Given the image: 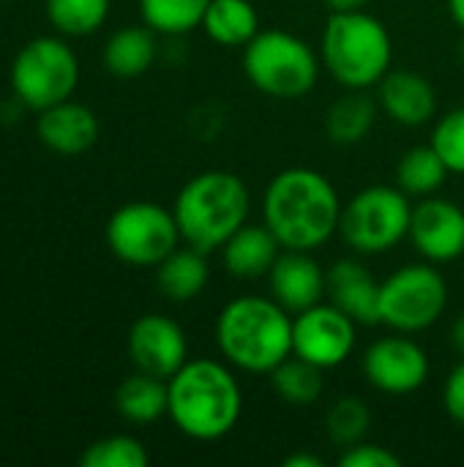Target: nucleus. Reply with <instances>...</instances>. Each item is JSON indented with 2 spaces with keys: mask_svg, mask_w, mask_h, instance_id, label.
<instances>
[{
  "mask_svg": "<svg viewBox=\"0 0 464 467\" xmlns=\"http://www.w3.org/2000/svg\"><path fill=\"white\" fill-rule=\"evenodd\" d=\"M380 101L366 90H347L325 112V134L336 145H358L369 137L377 120Z\"/></svg>",
  "mask_w": 464,
  "mask_h": 467,
  "instance_id": "obj_22",
  "label": "nucleus"
},
{
  "mask_svg": "<svg viewBox=\"0 0 464 467\" xmlns=\"http://www.w3.org/2000/svg\"><path fill=\"white\" fill-rule=\"evenodd\" d=\"M279 254H282V244L268 224H243L222 246V260L227 274L246 282L268 276Z\"/></svg>",
  "mask_w": 464,
  "mask_h": 467,
  "instance_id": "obj_19",
  "label": "nucleus"
},
{
  "mask_svg": "<svg viewBox=\"0 0 464 467\" xmlns=\"http://www.w3.org/2000/svg\"><path fill=\"white\" fill-rule=\"evenodd\" d=\"M36 131H38V140L49 150H55L60 156H77L96 145L98 118L90 107L66 99V101L52 104L38 112Z\"/></svg>",
  "mask_w": 464,
  "mask_h": 467,
  "instance_id": "obj_17",
  "label": "nucleus"
},
{
  "mask_svg": "<svg viewBox=\"0 0 464 467\" xmlns=\"http://www.w3.org/2000/svg\"><path fill=\"white\" fill-rule=\"evenodd\" d=\"M211 0H139L142 19L161 36H183L202 25Z\"/></svg>",
  "mask_w": 464,
  "mask_h": 467,
  "instance_id": "obj_27",
  "label": "nucleus"
},
{
  "mask_svg": "<svg viewBox=\"0 0 464 467\" xmlns=\"http://www.w3.org/2000/svg\"><path fill=\"white\" fill-rule=\"evenodd\" d=\"M372 410L358 397H339L325 413V435L336 449H350L369 435Z\"/></svg>",
  "mask_w": 464,
  "mask_h": 467,
  "instance_id": "obj_28",
  "label": "nucleus"
},
{
  "mask_svg": "<svg viewBox=\"0 0 464 467\" xmlns=\"http://www.w3.org/2000/svg\"><path fill=\"white\" fill-rule=\"evenodd\" d=\"M358 339V323L334 304H314L293 315V356L320 367H342Z\"/></svg>",
  "mask_w": 464,
  "mask_h": 467,
  "instance_id": "obj_11",
  "label": "nucleus"
},
{
  "mask_svg": "<svg viewBox=\"0 0 464 467\" xmlns=\"http://www.w3.org/2000/svg\"><path fill=\"white\" fill-rule=\"evenodd\" d=\"M443 405L451 421L464 427V358L449 372L446 386H443Z\"/></svg>",
  "mask_w": 464,
  "mask_h": 467,
  "instance_id": "obj_33",
  "label": "nucleus"
},
{
  "mask_svg": "<svg viewBox=\"0 0 464 467\" xmlns=\"http://www.w3.org/2000/svg\"><path fill=\"white\" fill-rule=\"evenodd\" d=\"M208 279H211L208 254L194 246H186V249L178 246L156 265V285L161 296L175 304H189L197 296H202V290L208 287Z\"/></svg>",
  "mask_w": 464,
  "mask_h": 467,
  "instance_id": "obj_20",
  "label": "nucleus"
},
{
  "mask_svg": "<svg viewBox=\"0 0 464 467\" xmlns=\"http://www.w3.org/2000/svg\"><path fill=\"white\" fill-rule=\"evenodd\" d=\"M284 467H323L325 462L317 457V454H309V451H295L290 457H284Z\"/></svg>",
  "mask_w": 464,
  "mask_h": 467,
  "instance_id": "obj_34",
  "label": "nucleus"
},
{
  "mask_svg": "<svg viewBox=\"0 0 464 467\" xmlns=\"http://www.w3.org/2000/svg\"><path fill=\"white\" fill-rule=\"evenodd\" d=\"M449 306V285L435 263H410L380 282V326L397 334L432 328Z\"/></svg>",
  "mask_w": 464,
  "mask_h": 467,
  "instance_id": "obj_9",
  "label": "nucleus"
},
{
  "mask_svg": "<svg viewBox=\"0 0 464 467\" xmlns=\"http://www.w3.org/2000/svg\"><path fill=\"white\" fill-rule=\"evenodd\" d=\"M323 372L325 369L298 356H290L271 372V383H273L276 397L287 402L290 408H309L323 397V389H325Z\"/></svg>",
  "mask_w": 464,
  "mask_h": 467,
  "instance_id": "obj_26",
  "label": "nucleus"
},
{
  "mask_svg": "<svg viewBox=\"0 0 464 467\" xmlns=\"http://www.w3.org/2000/svg\"><path fill=\"white\" fill-rule=\"evenodd\" d=\"M180 241L175 213L156 202H129L107 222V246L126 265L156 268Z\"/></svg>",
  "mask_w": 464,
  "mask_h": 467,
  "instance_id": "obj_10",
  "label": "nucleus"
},
{
  "mask_svg": "<svg viewBox=\"0 0 464 467\" xmlns=\"http://www.w3.org/2000/svg\"><path fill=\"white\" fill-rule=\"evenodd\" d=\"M328 296L358 326H380V282H375L364 263L353 257L334 263L328 271Z\"/></svg>",
  "mask_w": 464,
  "mask_h": 467,
  "instance_id": "obj_18",
  "label": "nucleus"
},
{
  "mask_svg": "<svg viewBox=\"0 0 464 467\" xmlns=\"http://www.w3.org/2000/svg\"><path fill=\"white\" fill-rule=\"evenodd\" d=\"M320 52L304 38L268 27L243 47V71L249 82L271 99H301L320 79Z\"/></svg>",
  "mask_w": 464,
  "mask_h": 467,
  "instance_id": "obj_6",
  "label": "nucleus"
},
{
  "mask_svg": "<svg viewBox=\"0 0 464 467\" xmlns=\"http://www.w3.org/2000/svg\"><path fill=\"white\" fill-rule=\"evenodd\" d=\"M268 285L271 298L282 304L290 315H298L323 301V296L328 293V271L320 268L312 252L284 249L268 274Z\"/></svg>",
  "mask_w": 464,
  "mask_h": 467,
  "instance_id": "obj_15",
  "label": "nucleus"
},
{
  "mask_svg": "<svg viewBox=\"0 0 464 467\" xmlns=\"http://www.w3.org/2000/svg\"><path fill=\"white\" fill-rule=\"evenodd\" d=\"M150 462L145 446L131 435H109L90 443L82 457V467H145Z\"/></svg>",
  "mask_w": 464,
  "mask_h": 467,
  "instance_id": "obj_30",
  "label": "nucleus"
},
{
  "mask_svg": "<svg viewBox=\"0 0 464 467\" xmlns=\"http://www.w3.org/2000/svg\"><path fill=\"white\" fill-rule=\"evenodd\" d=\"M440 159L446 161L449 172L464 175V107H457L446 112L435 129H432V142H429Z\"/></svg>",
  "mask_w": 464,
  "mask_h": 467,
  "instance_id": "obj_31",
  "label": "nucleus"
},
{
  "mask_svg": "<svg viewBox=\"0 0 464 467\" xmlns=\"http://www.w3.org/2000/svg\"><path fill=\"white\" fill-rule=\"evenodd\" d=\"M449 11H451V19L464 30V0H449Z\"/></svg>",
  "mask_w": 464,
  "mask_h": 467,
  "instance_id": "obj_37",
  "label": "nucleus"
},
{
  "mask_svg": "<svg viewBox=\"0 0 464 467\" xmlns=\"http://www.w3.org/2000/svg\"><path fill=\"white\" fill-rule=\"evenodd\" d=\"M451 348L457 350V356H462L464 358V312L451 323Z\"/></svg>",
  "mask_w": 464,
  "mask_h": 467,
  "instance_id": "obj_36",
  "label": "nucleus"
},
{
  "mask_svg": "<svg viewBox=\"0 0 464 467\" xmlns=\"http://www.w3.org/2000/svg\"><path fill=\"white\" fill-rule=\"evenodd\" d=\"M342 205L336 186L323 172L287 167L268 183L263 216L282 249L314 252L339 233Z\"/></svg>",
  "mask_w": 464,
  "mask_h": 467,
  "instance_id": "obj_1",
  "label": "nucleus"
},
{
  "mask_svg": "<svg viewBox=\"0 0 464 467\" xmlns=\"http://www.w3.org/2000/svg\"><path fill=\"white\" fill-rule=\"evenodd\" d=\"M46 16L63 36H90L109 16V0H46Z\"/></svg>",
  "mask_w": 464,
  "mask_h": 467,
  "instance_id": "obj_29",
  "label": "nucleus"
},
{
  "mask_svg": "<svg viewBox=\"0 0 464 467\" xmlns=\"http://www.w3.org/2000/svg\"><path fill=\"white\" fill-rule=\"evenodd\" d=\"M413 205L399 186H369L342 205L339 233L358 254H386L410 233Z\"/></svg>",
  "mask_w": 464,
  "mask_h": 467,
  "instance_id": "obj_7",
  "label": "nucleus"
},
{
  "mask_svg": "<svg viewBox=\"0 0 464 467\" xmlns=\"http://www.w3.org/2000/svg\"><path fill=\"white\" fill-rule=\"evenodd\" d=\"M172 424L191 441L211 443L227 438L243 413V391L230 364L213 358L186 361L170 380Z\"/></svg>",
  "mask_w": 464,
  "mask_h": 467,
  "instance_id": "obj_2",
  "label": "nucleus"
},
{
  "mask_svg": "<svg viewBox=\"0 0 464 467\" xmlns=\"http://www.w3.org/2000/svg\"><path fill=\"white\" fill-rule=\"evenodd\" d=\"M380 109L399 126L418 129L438 115V93L432 82L410 68H391L380 79Z\"/></svg>",
  "mask_w": 464,
  "mask_h": 467,
  "instance_id": "obj_16",
  "label": "nucleus"
},
{
  "mask_svg": "<svg viewBox=\"0 0 464 467\" xmlns=\"http://www.w3.org/2000/svg\"><path fill=\"white\" fill-rule=\"evenodd\" d=\"M416 252L435 265L454 263L464 254V211L454 200L446 197H424L413 205L410 233Z\"/></svg>",
  "mask_w": 464,
  "mask_h": 467,
  "instance_id": "obj_13",
  "label": "nucleus"
},
{
  "mask_svg": "<svg viewBox=\"0 0 464 467\" xmlns=\"http://www.w3.org/2000/svg\"><path fill=\"white\" fill-rule=\"evenodd\" d=\"M339 465L342 467H399L402 465V457L397 451H391L388 446H380V443H356L350 449L342 451L339 457Z\"/></svg>",
  "mask_w": 464,
  "mask_h": 467,
  "instance_id": "obj_32",
  "label": "nucleus"
},
{
  "mask_svg": "<svg viewBox=\"0 0 464 467\" xmlns=\"http://www.w3.org/2000/svg\"><path fill=\"white\" fill-rule=\"evenodd\" d=\"M129 356L137 372L170 380L189 361L186 331L167 315H142L129 331Z\"/></svg>",
  "mask_w": 464,
  "mask_h": 467,
  "instance_id": "obj_14",
  "label": "nucleus"
},
{
  "mask_svg": "<svg viewBox=\"0 0 464 467\" xmlns=\"http://www.w3.org/2000/svg\"><path fill=\"white\" fill-rule=\"evenodd\" d=\"M372 0H325L331 14H345V11H366Z\"/></svg>",
  "mask_w": 464,
  "mask_h": 467,
  "instance_id": "obj_35",
  "label": "nucleus"
},
{
  "mask_svg": "<svg viewBox=\"0 0 464 467\" xmlns=\"http://www.w3.org/2000/svg\"><path fill=\"white\" fill-rule=\"evenodd\" d=\"M449 167L440 159V153L432 145H418L410 148L397 167V186L407 194V197H432L443 189L446 178H449Z\"/></svg>",
  "mask_w": 464,
  "mask_h": 467,
  "instance_id": "obj_25",
  "label": "nucleus"
},
{
  "mask_svg": "<svg viewBox=\"0 0 464 467\" xmlns=\"http://www.w3.org/2000/svg\"><path fill=\"white\" fill-rule=\"evenodd\" d=\"M249 208L252 197L243 178L227 170H205L183 183L172 213L183 244L211 254L246 224Z\"/></svg>",
  "mask_w": 464,
  "mask_h": 467,
  "instance_id": "obj_4",
  "label": "nucleus"
},
{
  "mask_svg": "<svg viewBox=\"0 0 464 467\" xmlns=\"http://www.w3.org/2000/svg\"><path fill=\"white\" fill-rule=\"evenodd\" d=\"M115 408L126 421L137 427L156 424L161 416H167V408H170L167 380L153 378L148 372H137L126 378L115 391Z\"/></svg>",
  "mask_w": 464,
  "mask_h": 467,
  "instance_id": "obj_23",
  "label": "nucleus"
},
{
  "mask_svg": "<svg viewBox=\"0 0 464 467\" xmlns=\"http://www.w3.org/2000/svg\"><path fill=\"white\" fill-rule=\"evenodd\" d=\"M323 68L347 90H369L391 71L394 41L369 11L331 14L320 38Z\"/></svg>",
  "mask_w": 464,
  "mask_h": 467,
  "instance_id": "obj_5",
  "label": "nucleus"
},
{
  "mask_svg": "<svg viewBox=\"0 0 464 467\" xmlns=\"http://www.w3.org/2000/svg\"><path fill=\"white\" fill-rule=\"evenodd\" d=\"M79 82V60L74 49L55 36L27 41L11 63V88L16 99L41 112L71 99Z\"/></svg>",
  "mask_w": 464,
  "mask_h": 467,
  "instance_id": "obj_8",
  "label": "nucleus"
},
{
  "mask_svg": "<svg viewBox=\"0 0 464 467\" xmlns=\"http://www.w3.org/2000/svg\"><path fill=\"white\" fill-rule=\"evenodd\" d=\"M156 52V30L148 25H129L115 30L104 44V66L118 79H137L153 66Z\"/></svg>",
  "mask_w": 464,
  "mask_h": 467,
  "instance_id": "obj_21",
  "label": "nucleus"
},
{
  "mask_svg": "<svg viewBox=\"0 0 464 467\" xmlns=\"http://www.w3.org/2000/svg\"><path fill=\"white\" fill-rule=\"evenodd\" d=\"M211 41L222 47H246L263 27L252 0H211L202 25Z\"/></svg>",
  "mask_w": 464,
  "mask_h": 467,
  "instance_id": "obj_24",
  "label": "nucleus"
},
{
  "mask_svg": "<svg viewBox=\"0 0 464 467\" xmlns=\"http://www.w3.org/2000/svg\"><path fill=\"white\" fill-rule=\"evenodd\" d=\"M364 378L372 389L391 397H405L427 386L429 380V356L410 339V334L383 337L372 342L361 361Z\"/></svg>",
  "mask_w": 464,
  "mask_h": 467,
  "instance_id": "obj_12",
  "label": "nucleus"
},
{
  "mask_svg": "<svg viewBox=\"0 0 464 467\" xmlns=\"http://www.w3.org/2000/svg\"><path fill=\"white\" fill-rule=\"evenodd\" d=\"M216 345L230 367L271 375L293 356V315L273 298H232L216 317Z\"/></svg>",
  "mask_w": 464,
  "mask_h": 467,
  "instance_id": "obj_3",
  "label": "nucleus"
}]
</instances>
